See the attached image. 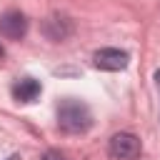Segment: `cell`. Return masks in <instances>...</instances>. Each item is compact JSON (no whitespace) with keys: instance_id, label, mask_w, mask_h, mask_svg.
Wrapping results in <instances>:
<instances>
[{"instance_id":"6da1fadb","label":"cell","mask_w":160,"mask_h":160,"mask_svg":"<svg viewBox=\"0 0 160 160\" xmlns=\"http://www.w3.org/2000/svg\"><path fill=\"white\" fill-rule=\"evenodd\" d=\"M58 125H60V130L72 132V135L90 130V125H92L90 108H88L85 102L75 100V98L62 100V102L58 105Z\"/></svg>"},{"instance_id":"7a4b0ae2","label":"cell","mask_w":160,"mask_h":160,"mask_svg":"<svg viewBox=\"0 0 160 160\" xmlns=\"http://www.w3.org/2000/svg\"><path fill=\"white\" fill-rule=\"evenodd\" d=\"M108 152H110L112 160H138L140 152H142V142L132 132H115L110 138Z\"/></svg>"},{"instance_id":"3957f363","label":"cell","mask_w":160,"mask_h":160,"mask_svg":"<svg viewBox=\"0 0 160 160\" xmlns=\"http://www.w3.org/2000/svg\"><path fill=\"white\" fill-rule=\"evenodd\" d=\"M130 62V55L125 50H118V48H102L92 55V65L98 70H110V72H118V70H125Z\"/></svg>"},{"instance_id":"277c9868","label":"cell","mask_w":160,"mask_h":160,"mask_svg":"<svg viewBox=\"0 0 160 160\" xmlns=\"http://www.w3.org/2000/svg\"><path fill=\"white\" fill-rule=\"evenodd\" d=\"M0 32H2L5 38H10V40L25 38V32H28V18H25L22 12H18V10L5 12V15L0 18Z\"/></svg>"},{"instance_id":"5b68a950","label":"cell","mask_w":160,"mask_h":160,"mask_svg":"<svg viewBox=\"0 0 160 160\" xmlns=\"http://www.w3.org/2000/svg\"><path fill=\"white\" fill-rule=\"evenodd\" d=\"M42 92V85L35 80V78H20L15 85H12V98L18 102H35Z\"/></svg>"},{"instance_id":"8992f818","label":"cell","mask_w":160,"mask_h":160,"mask_svg":"<svg viewBox=\"0 0 160 160\" xmlns=\"http://www.w3.org/2000/svg\"><path fill=\"white\" fill-rule=\"evenodd\" d=\"M42 32H45L52 42H60V40H65V38L72 32V22H70L65 15H52V18L45 20Z\"/></svg>"},{"instance_id":"52a82bcc","label":"cell","mask_w":160,"mask_h":160,"mask_svg":"<svg viewBox=\"0 0 160 160\" xmlns=\"http://www.w3.org/2000/svg\"><path fill=\"white\" fill-rule=\"evenodd\" d=\"M42 160H68V155L60 152V150H48V152L42 155Z\"/></svg>"},{"instance_id":"ba28073f","label":"cell","mask_w":160,"mask_h":160,"mask_svg":"<svg viewBox=\"0 0 160 160\" xmlns=\"http://www.w3.org/2000/svg\"><path fill=\"white\" fill-rule=\"evenodd\" d=\"M155 85H158V92H160V70H155Z\"/></svg>"},{"instance_id":"9c48e42d","label":"cell","mask_w":160,"mask_h":160,"mask_svg":"<svg viewBox=\"0 0 160 160\" xmlns=\"http://www.w3.org/2000/svg\"><path fill=\"white\" fill-rule=\"evenodd\" d=\"M2 55H5V50H2V48H0V62H2Z\"/></svg>"},{"instance_id":"30bf717a","label":"cell","mask_w":160,"mask_h":160,"mask_svg":"<svg viewBox=\"0 0 160 160\" xmlns=\"http://www.w3.org/2000/svg\"><path fill=\"white\" fill-rule=\"evenodd\" d=\"M8 160H18V158H15V155H12V158H8Z\"/></svg>"}]
</instances>
